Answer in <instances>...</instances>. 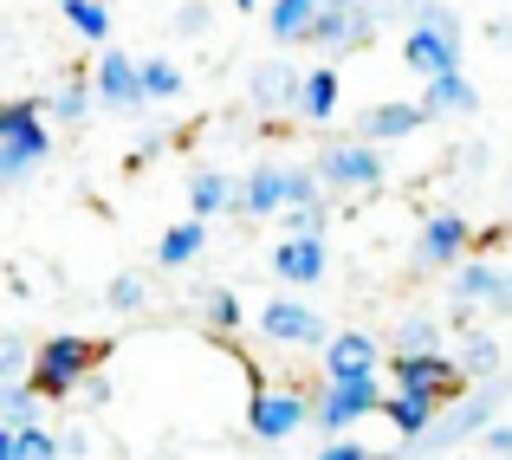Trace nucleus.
Masks as SVG:
<instances>
[{
	"mask_svg": "<svg viewBox=\"0 0 512 460\" xmlns=\"http://www.w3.org/2000/svg\"><path fill=\"white\" fill-rule=\"evenodd\" d=\"M78 396H85V402H91V409H111V383H104V376H98V370H91V376H85V383H78Z\"/></svg>",
	"mask_w": 512,
	"mask_h": 460,
	"instance_id": "nucleus-38",
	"label": "nucleus"
},
{
	"mask_svg": "<svg viewBox=\"0 0 512 460\" xmlns=\"http://www.w3.org/2000/svg\"><path fill=\"white\" fill-rule=\"evenodd\" d=\"M39 422H46V402H39L26 383H0V428L20 435V428H39Z\"/></svg>",
	"mask_w": 512,
	"mask_h": 460,
	"instance_id": "nucleus-29",
	"label": "nucleus"
},
{
	"mask_svg": "<svg viewBox=\"0 0 512 460\" xmlns=\"http://www.w3.org/2000/svg\"><path fill=\"white\" fill-rule=\"evenodd\" d=\"M104 7H111V0H104Z\"/></svg>",
	"mask_w": 512,
	"mask_h": 460,
	"instance_id": "nucleus-43",
	"label": "nucleus"
},
{
	"mask_svg": "<svg viewBox=\"0 0 512 460\" xmlns=\"http://www.w3.org/2000/svg\"><path fill=\"white\" fill-rule=\"evenodd\" d=\"M227 7H234V13H260V0H227Z\"/></svg>",
	"mask_w": 512,
	"mask_h": 460,
	"instance_id": "nucleus-42",
	"label": "nucleus"
},
{
	"mask_svg": "<svg viewBox=\"0 0 512 460\" xmlns=\"http://www.w3.org/2000/svg\"><path fill=\"white\" fill-rule=\"evenodd\" d=\"M104 357H111V350L91 344V337H78V331H52L46 344H33V370H26V389H33L39 402H65V396H78V383H85L91 370H104Z\"/></svg>",
	"mask_w": 512,
	"mask_h": 460,
	"instance_id": "nucleus-1",
	"label": "nucleus"
},
{
	"mask_svg": "<svg viewBox=\"0 0 512 460\" xmlns=\"http://www.w3.org/2000/svg\"><path fill=\"white\" fill-rule=\"evenodd\" d=\"M389 350L376 344L370 331H331L325 350H318V363H325V383H350V376H376V363H383Z\"/></svg>",
	"mask_w": 512,
	"mask_h": 460,
	"instance_id": "nucleus-15",
	"label": "nucleus"
},
{
	"mask_svg": "<svg viewBox=\"0 0 512 460\" xmlns=\"http://www.w3.org/2000/svg\"><path fill=\"white\" fill-rule=\"evenodd\" d=\"M422 124H428V117H422L415 98H383V104H363V111H357V130H350V137L370 143V150H389V143L415 137Z\"/></svg>",
	"mask_w": 512,
	"mask_h": 460,
	"instance_id": "nucleus-14",
	"label": "nucleus"
},
{
	"mask_svg": "<svg viewBox=\"0 0 512 460\" xmlns=\"http://www.w3.org/2000/svg\"><path fill=\"white\" fill-rule=\"evenodd\" d=\"M104 305L124 311V318H130V311H143V305H150V279H143V273H117L111 286H104Z\"/></svg>",
	"mask_w": 512,
	"mask_h": 460,
	"instance_id": "nucleus-31",
	"label": "nucleus"
},
{
	"mask_svg": "<svg viewBox=\"0 0 512 460\" xmlns=\"http://www.w3.org/2000/svg\"><path fill=\"white\" fill-rule=\"evenodd\" d=\"M260 337L279 350H325L331 318L299 292H279V299H260Z\"/></svg>",
	"mask_w": 512,
	"mask_h": 460,
	"instance_id": "nucleus-3",
	"label": "nucleus"
},
{
	"mask_svg": "<svg viewBox=\"0 0 512 460\" xmlns=\"http://www.w3.org/2000/svg\"><path fill=\"white\" fill-rule=\"evenodd\" d=\"M214 26V13H208V0H182V7H175V33L182 39H195V33H208Z\"/></svg>",
	"mask_w": 512,
	"mask_h": 460,
	"instance_id": "nucleus-35",
	"label": "nucleus"
},
{
	"mask_svg": "<svg viewBox=\"0 0 512 460\" xmlns=\"http://www.w3.org/2000/svg\"><path fill=\"white\" fill-rule=\"evenodd\" d=\"M338 65H312V72L299 78V98H292V111L305 117V124H331L338 117Z\"/></svg>",
	"mask_w": 512,
	"mask_h": 460,
	"instance_id": "nucleus-20",
	"label": "nucleus"
},
{
	"mask_svg": "<svg viewBox=\"0 0 512 460\" xmlns=\"http://www.w3.org/2000/svg\"><path fill=\"white\" fill-rule=\"evenodd\" d=\"M448 299H454V318L467 324V311H512V286H506V266L493 260H461L448 279Z\"/></svg>",
	"mask_w": 512,
	"mask_h": 460,
	"instance_id": "nucleus-8",
	"label": "nucleus"
},
{
	"mask_svg": "<svg viewBox=\"0 0 512 460\" xmlns=\"http://www.w3.org/2000/svg\"><path fill=\"white\" fill-rule=\"evenodd\" d=\"M415 104H422L428 124H435V117H474L480 111V85L467 72H441V78H428V85H422V98H415Z\"/></svg>",
	"mask_w": 512,
	"mask_h": 460,
	"instance_id": "nucleus-18",
	"label": "nucleus"
},
{
	"mask_svg": "<svg viewBox=\"0 0 512 460\" xmlns=\"http://www.w3.org/2000/svg\"><path fill=\"white\" fill-rule=\"evenodd\" d=\"M454 370H461V383H487V376H506V350H500V337L467 331V344H461V357H454Z\"/></svg>",
	"mask_w": 512,
	"mask_h": 460,
	"instance_id": "nucleus-25",
	"label": "nucleus"
},
{
	"mask_svg": "<svg viewBox=\"0 0 512 460\" xmlns=\"http://www.w3.org/2000/svg\"><path fill=\"white\" fill-rule=\"evenodd\" d=\"M376 402H383V376H350V383H325V389H318V402H312V428H318L325 441H338V435H350L357 422H370Z\"/></svg>",
	"mask_w": 512,
	"mask_h": 460,
	"instance_id": "nucleus-4",
	"label": "nucleus"
},
{
	"mask_svg": "<svg viewBox=\"0 0 512 460\" xmlns=\"http://www.w3.org/2000/svg\"><path fill=\"white\" fill-rule=\"evenodd\" d=\"M33 117H46V111H39V98H0V137L20 130V124H33Z\"/></svg>",
	"mask_w": 512,
	"mask_h": 460,
	"instance_id": "nucleus-36",
	"label": "nucleus"
},
{
	"mask_svg": "<svg viewBox=\"0 0 512 460\" xmlns=\"http://www.w3.org/2000/svg\"><path fill=\"white\" fill-rule=\"evenodd\" d=\"M467 253H474V227H467L461 208H435L415 227V266L422 273H454Z\"/></svg>",
	"mask_w": 512,
	"mask_h": 460,
	"instance_id": "nucleus-6",
	"label": "nucleus"
},
{
	"mask_svg": "<svg viewBox=\"0 0 512 460\" xmlns=\"http://www.w3.org/2000/svg\"><path fill=\"white\" fill-rule=\"evenodd\" d=\"M402 65H409L415 78H441V72H467V39L461 26H409L402 33Z\"/></svg>",
	"mask_w": 512,
	"mask_h": 460,
	"instance_id": "nucleus-7",
	"label": "nucleus"
},
{
	"mask_svg": "<svg viewBox=\"0 0 512 460\" xmlns=\"http://www.w3.org/2000/svg\"><path fill=\"white\" fill-rule=\"evenodd\" d=\"M137 85H143V104H175L182 98V65L169 52H150V59H137Z\"/></svg>",
	"mask_w": 512,
	"mask_h": 460,
	"instance_id": "nucleus-26",
	"label": "nucleus"
},
{
	"mask_svg": "<svg viewBox=\"0 0 512 460\" xmlns=\"http://www.w3.org/2000/svg\"><path fill=\"white\" fill-rule=\"evenodd\" d=\"M312 460H370V448H363V441H350V435H338V441H325Z\"/></svg>",
	"mask_w": 512,
	"mask_h": 460,
	"instance_id": "nucleus-37",
	"label": "nucleus"
},
{
	"mask_svg": "<svg viewBox=\"0 0 512 460\" xmlns=\"http://www.w3.org/2000/svg\"><path fill=\"white\" fill-rule=\"evenodd\" d=\"M234 208V175L221 169H195L188 175V221H214V214Z\"/></svg>",
	"mask_w": 512,
	"mask_h": 460,
	"instance_id": "nucleus-24",
	"label": "nucleus"
},
{
	"mask_svg": "<svg viewBox=\"0 0 512 460\" xmlns=\"http://www.w3.org/2000/svg\"><path fill=\"white\" fill-rule=\"evenodd\" d=\"M59 13H65V26H72L85 46H111L117 20H111V7H104V0H59Z\"/></svg>",
	"mask_w": 512,
	"mask_h": 460,
	"instance_id": "nucleus-27",
	"label": "nucleus"
},
{
	"mask_svg": "<svg viewBox=\"0 0 512 460\" xmlns=\"http://www.w3.org/2000/svg\"><path fill=\"white\" fill-rule=\"evenodd\" d=\"M441 409H448L441 396H409V389H383V402H376V415H383V422L396 428L402 441H415V435H422V428L435 422Z\"/></svg>",
	"mask_w": 512,
	"mask_h": 460,
	"instance_id": "nucleus-19",
	"label": "nucleus"
},
{
	"mask_svg": "<svg viewBox=\"0 0 512 460\" xmlns=\"http://www.w3.org/2000/svg\"><path fill=\"white\" fill-rule=\"evenodd\" d=\"M325 7H357V13H383V0H325Z\"/></svg>",
	"mask_w": 512,
	"mask_h": 460,
	"instance_id": "nucleus-40",
	"label": "nucleus"
},
{
	"mask_svg": "<svg viewBox=\"0 0 512 460\" xmlns=\"http://www.w3.org/2000/svg\"><path fill=\"white\" fill-rule=\"evenodd\" d=\"M480 441H487V454L512 460V422H493V428H487V435H480Z\"/></svg>",
	"mask_w": 512,
	"mask_h": 460,
	"instance_id": "nucleus-39",
	"label": "nucleus"
},
{
	"mask_svg": "<svg viewBox=\"0 0 512 460\" xmlns=\"http://www.w3.org/2000/svg\"><path fill=\"white\" fill-rule=\"evenodd\" d=\"M435 350H441V318H428V311H409L389 337V357H435Z\"/></svg>",
	"mask_w": 512,
	"mask_h": 460,
	"instance_id": "nucleus-28",
	"label": "nucleus"
},
{
	"mask_svg": "<svg viewBox=\"0 0 512 460\" xmlns=\"http://www.w3.org/2000/svg\"><path fill=\"white\" fill-rule=\"evenodd\" d=\"M273 279L279 286H292V292H312V286H325L331 279V247H325V234H305V240H279L273 247Z\"/></svg>",
	"mask_w": 512,
	"mask_h": 460,
	"instance_id": "nucleus-12",
	"label": "nucleus"
},
{
	"mask_svg": "<svg viewBox=\"0 0 512 460\" xmlns=\"http://www.w3.org/2000/svg\"><path fill=\"white\" fill-rule=\"evenodd\" d=\"M299 78H305L299 65H292L286 52H273V59H260V65L247 72V104H253L260 117L292 111V98H299Z\"/></svg>",
	"mask_w": 512,
	"mask_h": 460,
	"instance_id": "nucleus-16",
	"label": "nucleus"
},
{
	"mask_svg": "<svg viewBox=\"0 0 512 460\" xmlns=\"http://www.w3.org/2000/svg\"><path fill=\"white\" fill-rule=\"evenodd\" d=\"M26 370H33V344L20 331H0V383H26Z\"/></svg>",
	"mask_w": 512,
	"mask_h": 460,
	"instance_id": "nucleus-32",
	"label": "nucleus"
},
{
	"mask_svg": "<svg viewBox=\"0 0 512 460\" xmlns=\"http://www.w3.org/2000/svg\"><path fill=\"white\" fill-rule=\"evenodd\" d=\"M389 363V383L396 389H409V396H441V402H454V396H467V383H461V370H454V357H383Z\"/></svg>",
	"mask_w": 512,
	"mask_h": 460,
	"instance_id": "nucleus-13",
	"label": "nucleus"
},
{
	"mask_svg": "<svg viewBox=\"0 0 512 460\" xmlns=\"http://www.w3.org/2000/svg\"><path fill=\"white\" fill-rule=\"evenodd\" d=\"M201 253H208V221H175V227L156 234V266H163V273H182Z\"/></svg>",
	"mask_w": 512,
	"mask_h": 460,
	"instance_id": "nucleus-21",
	"label": "nucleus"
},
{
	"mask_svg": "<svg viewBox=\"0 0 512 460\" xmlns=\"http://www.w3.org/2000/svg\"><path fill=\"white\" fill-rule=\"evenodd\" d=\"M0 460H13V428H0Z\"/></svg>",
	"mask_w": 512,
	"mask_h": 460,
	"instance_id": "nucleus-41",
	"label": "nucleus"
},
{
	"mask_svg": "<svg viewBox=\"0 0 512 460\" xmlns=\"http://www.w3.org/2000/svg\"><path fill=\"white\" fill-rule=\"evenodd\" d=\"M91 104L111 117H143L150 104H143V85H137V59H130L124 46H98V65H91Z\"/></svg>",
	"mask_w": 512,
	"mask_h": 460,
	"instance_id": "nucleus-5",
	"label": "nucleus"
},
{
	"mask_svg": "<svg viewBox=\"0 0 512 460\" xmlns=\"http://www.w3.org/2000/svg\"><path fill=\"white\" fill-rule=\"evenodd\" d=\"M13 460H65V448H59V435L39 422V428H20V435H13Z\"/></svg>",
	"mask_w": 512,
	"mask_h": 460,
	"instance_id": "nucleus-33",
	"label": "nucleus"
},
{
	"mask_svg": "<svg viewBox=\"0 0 512 460\" xmlns=\"http://www.w3.org/2000/svg\"><path fill=\"white\" fill-rule=\"evenodd\" d=\"M39 111H52L46 130H85L98 104H91V85H85V78H65V85H52V98H39Z\"/></svg>",
	"mask_w": 512,
	"mask_h": 460,
	"instance_id": "nucleus-23",
	"label": "nucleus"
},
{
	"mask_svg": "<svg viewBox=\"0 0 512 460\" xmlns=\"http://www.w3.org/2000/svg\"><path fill=\"white\" fill-rule=\"evenodd\" d=\"M46 162H52V130H46V117H33V124L7 130V137H0V195L26 188L39 169H46Z\"/></svg>",
	"mask_w": 512,
	"mask_h": 460,
	"instance_id": "nucleus-9",
	"label": "nucleus"
},
{
	"mask_svg": "<svg viewBox=\"0 0 512 460\" xmlns=\"http://www.w3.org/2000/svg\"><path fill=\"white\" fill-rule=\"evenodd\" d=\"M305 422H312V402L299 389H260L247 402V435L253 441H292Z\"/></svg>",
	"mask_w": 512,
	"mask_h": 460,
	"instance_id": "nucleus-10",
	"label": "nucleus"
},
{
	"mask_svg": "<svg viewBox=\"0 0 512 460\" xmlns=\"http://www.w3.org/2000/svg\"><path fill=\"white\" fill-rule=\"evenodd\" d=\"M318 7H325V0H266V33H273V46H305Z\"/></svg>",
	"mask_w": 512,
	"mask_h": 460,
	"instance_id": "nucleus-22",
	"label": "nucleus"
},
{
	"mask_svg": "<svg viewBox=\"0 0 512 460\" xmlns=\"http://www.w3.org/2000/svg\"><path fill=\"white\" fill-rule=\"evenodd\" d=\"M240 318H247V311H240V299H234V292H227V286H208V292H201V324H208V331H240Z\"/></svg>",
	"mask_w": 512,
	"mask_h": 460,
	"instance_id": "nucleus-30",
	"label": "nucleus"
},
{
	"mask_svg": "<svg viewBox=\"0 0 512 460\" xmlns=\"http://www.w3.org/2000/svg\"><path fill=\"white\" fill-rule=\"evenodd\" d=\"M312 175H318L325 195H376L383 175H389V156L370 150V143H357V137H338L312 156Z\"/></svg>",
	"mask_w": 512,
	"mask_h": 460,
	"instance_id": "nucleus-2",
	"label": "nucleus"
},
{
	"mask_svg": "<svg viewBox=\"0 0 512 460\" xmlns=\"http://www.w3.org/2000/svg\"><path fill=\"white\" fill-rule=\"evenodd\" d=\"M279 221H286V240L325 234V221H331V201H312V208H286V214H279Z\"/></svg>",
	"mask_w": 512,
	"mask_h": 460,
	"instance_id": "nucleus-34",
	"label": "nucleus"
},
{
	"mask_svg": "<svg viewBox=\"0 0 512 460\" xmlns=\"http://www.w3.org/2000/svg\"><path fill=\"white\" fill-rule=\"evenodd\" d=\"M376 13H357V7H318V20H312V39L305 46H318L325 52V65L331 59H344V52H363L376 39Z\"/></svg>",
	"mask_w": 512,
	"mask_h": 460,
	"instance_id": "nucleus-11",
	"label": "nucleus"
},
{
	"mask_svg": "<svg viewBox=\"0 0 512 460\" xmlns=\"http://www.w3.org/2000/svg\"><path fill=\"white\" fill-rule=\"evenodd\" d=\"M286 208V162H253L247 182H234V214L266 221V214Z\"/></svg>",
	"mask_w": 512,
	"mask_h": 460,
	"instance_id": "nucleus-17",
	"label": "nucleus"
}]
</instances>
